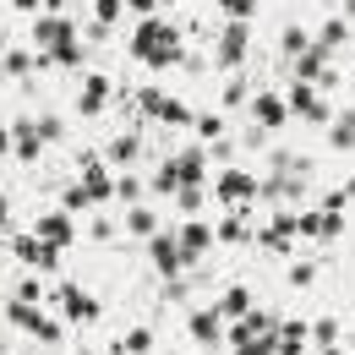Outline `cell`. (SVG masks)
<instances>
[{
	"instance_id": "32",
	"label": "cell",
	"mask_w": 355,
	"mask_h": 355,
	"mask_svg": "<svg viewBox=\"0 0 355 355\" xmlns=\"http://www.w3.org/2000/svg\"><path fill=\"white\" fill-rule=\"evenodd\" d=\"M93 11H98V28H110V22H115V17H121V0H98V6H93Z\"/></svg>"
},
{
	"instance_id": "7",
	"label": "cell",
	"mask_w": 355,
	"mask_h": 355,
	"mask_svg": "<svg viewBox=\"0 0 355 355\" xmlns=\"http://www.w3.org/2000/svg\"><path fill=\"white\" fill-rule=\"evenodd\" d=\"M17 257H22L28 268H39V273L60 268V252H55L49 241H39V235H22V241H17Z\"/></svg>"
},
{
	"instance_id": "12",
	"label": "cell",
	"mask_w": 355,
	"mask_h": 355,
	"mask_svg": "<svg viewBox=\"0 0 355 355\" xmlns=\"http://www.w3.org/2000/svg\"><path fill=\"white\" fill-rule=\"evenodd\" d=\"M290 110H295V115H306V121H328V104H322L317 83H295V93H290Z\"/></svg>"
},
{
	"instance_id": "39",
	"label": "cell",
	"mask_w": 355,
	"mask_h": 355,
	"mask_svg": "<svg viewBox=\"0 0 355 355\" xmlns=\"http://www.w3.org/2000/svg\"><path fill=\"white\" fill-rule=\"evenodd\" d=\"M0 224H6V197H0Z\"/></svg>"
},
{
	"instance_id": "36",
	"label": "cell",
	"mask_w": 355,
	"mask_h": 355,
	"mask_svg": "<svg viewBox=\"0 0 355 355\" xmlns=\"http://www.w3.org/2000/svg\"><path fill=\"white\" fill-rule=\"evenodd\" d=\"M39 6H44V0H17V11H39Z\"/></svg>"
},
{
	"instance_id": "27",
	"label": "cell",
	"mask_w": 355,
	"mask_h": 355,
	"mask_svg": "<svg viewBox=\"0 0 355 355\" xmlns=\"http://www.w3.org/2000/svg\"><path fill=\"white\" fill-rule=\"evenodd\" d=\"M126 230H132V235H153V230H159V219H153L148 208H132V214H126Z\"/></svg>"
},
{
	"instance_id": "18",
	"label": "cell",
	"mask_w": 355,
	"mask_h": 355,
	"mask_svg": "<svg viewBox=\"0 0 355 355\" xmlns=\"http://www.w3.org/2000/svg\"><path fill=\"white\" fill-rule=\"evenodd\" d=\"M290 235H295V214H279V219L268 224V230L257 235V241H263L268 252H290Z\"/></svg>"
},
{
	"instance_id": "8",
	"label": "cell",
	"mask_w": 355,
	"mask_h": 355,
	"mask_svg": "<svg viewBox=\"0 0 355 355\" xmlns=\"http://www.w3.org/2000/svg\"><path fill=\"white\" fill-rule=\"evenodd\" d=\"M60 311H66V322H93L98 301H93L88 290H77V284H60Z\"/></svg>"
},
{
	"instance_id": "22",
	"label": "cell",
	"mask_w": 355,
	"mask_h": 355,
	"mask_svg": "<svg viewBox=\"0 0 355 355\" xmlns=\"http://www.w3.org/2000/svg\"><path fill=\"white\" fill-rule=\"evenodd\" d=\"M345 39H350V22H345V17H339V22H328V28H322V33H317V49H322V55H334V49L345 44Z\"/></svg>"
},
{
	"instance_id": "16",
	"label": "cell",
	"mask_w": 355,
	"mask_h": 355,
	"mask_svg": "<svg viewBox=\"0 0 355 355\" xmlns=\"http://www.w3.org/2000/svg\"><path fill=\"white\" fill-rule=\"evenodd\" d=\"M273 355H306V322H279Z\"/></svg>"
},
{
	"instance_id": "9",
	"label": "cell",
	"mask_w": 355,
	"mask_h": 355,
	"mask_svg": "<svg viewBox=\"0 0 355 355\" xmlns=\"http://www.w3.org/2000/svg\"><path fill=\"white\" fill-rule=\"evenodd\" d=\"M77 186H83V191H88V202H104V197H110V191H115V180H110V170H104V164H98V159H83V180H77Z\"/></svg>"
},
{
	"instance_id": "1",
	"label": "cell",
	"mask_w": 355,
	"mask_h": 355,
	"mask_svg": "<svg viewBox=\"0 0 355 355\" xmlns=\"http://www.w3.org/2000/svg\"><path fill=\"white\" fill-rule=\"evenodd\" d=\"M132 55H137V60H148V66H175V60H180V28L148 17V22L132 33Z\"/></svg>"
},
{
	"instance_id": "5",
	"label": "cell",
	"mask_w": 355,
	"mask_h": 355,
	"mask_svg": "<svg viewBox=\"0 0 355 355\" xmlns=\"http://www.w3.org/2000/svg\"><path fill=\"white\" fill-rule=\"evenodd\" d=\"M33 39H39V49H60V44H71V39H77V28H71V22H66V17H60V11H49V17H39V28H33Z\"/></svg>"
},
{
	"instance_id": "20",
	"label": "cell",
	"mask_w": 355,
	"mask_h": 355,
	"mask_svg": "<svg viewBox=\"0 0 355 355\" xmlns=\"http://www.w3.org/2000/svg\"><path fill=\"white\" fill-rule=\"evenodd\" d=\"M39 142H44V137H39V121H22L17 137H11V148H17L22 159H39Z\"/></svg>"
},
{
	"instance_id": "33",
	"label": "cell",
	"mask_w": 355,
	"mask_h": 355,
	"mask_svg": "<svg viewBox=\"0 0 355 355\" xmlns=\"http://www.w3.org/2000/svg\"><path fill=\"white\" fill-rule=\"evenodd\" d=\"M306 49V33L301 28H284V55H301Z\"/></svg>"
},
{
	"instance_id": "34",
	"label": "cell",
	"mask_w": 355,
	"mask_h": 355,
	"mask_svg": "<svg viewBox=\"0 0 355 355\" xmlns=\"http://www.w3.org/2000/svg\"><path fill=\"white\" fill-rule=\"evenodd\" d=\"M77 208H93V202H88V191H83V186H71V191H66V214H77Z\"/></svg>"
},
{
	"instance_id": "31",
	"label": "cell",
	"mask_w": 355,
	"mask_h": 355,
	"mask_svg": "<svg viewBox=\"0 0 355 355\" xmlns=\"http://www.w3.org/2000/svg\"><path fill=\"white\" fill-rule=\"evenodd\" d=\"M137 191H142V180H137V175H121V180H115V197H126V202H137Z\"/></svg>"
},
{
	"instance_id": "6",
	"label": "cell",
	"mask_w": 355,
	"mask_h": 355,
	"mask_svg": "<svg viewBox=\"0 0 355 355\" xmlns=\"http://www.w3.org/2000/svg\"><path fill=\"white\" fill-rule=\"evenodd\" d=\"M214 191H219L224 202H246V197H257V191H263V180H252L246 170H224V175L214 180Z\"/></svg>"
},
{
	"instance_id": "15",
	"label": "cell",
	"mask_w": 355,
	"mask_h": 355,
	"mask_svg": "<svg viewBox=\"0 0 355 355\" xmlns=\"http://www.w3.org/2000/svg\"><path fill=\"white\" fill-rule=\"evenodd\" d=\"M71 235H77L71 214H49V219H39V241H49L55 252H66V246H71Z\"/></svg>"
},
{
	"instance_id": "40",
	"label": "cell",
	"mask_w": 355,
	"mask_h": 355,
	"mask_svg": "<svg viewBox=\"0 0 355 355\" xmlns=\"http://www.w3.org/2000/svg\"><path fill=\"white\" fill-rule=\"evenodd\" d=\"M328 355H345V350H328Z\"/></svg>"
},
{
	"instance_id": "14",
	"label": "cell",
	"mask_w": 355,
	"mask_h": 355,
	"mask_svg": "<svg viewBox=\"0 0 355 355\" xmlns=\"http://www.w3.org/2000/svg\"><path fill=\"white\" fill-rule=\"evenodd\" d=\"M252 115H257V126L279 132V126H284V115H290V104H284L279 93H257V98H252Z\"/></svg>"
},
{
	"instance_id": "21",
	"label": "cell",
	"mask_w": 355,
	"mask_h": 355,
	"mask_svg": "<svg viewBox=\"0 0 355 355\" xmlns=\"http://www.w3.org/2000/svg\"><path fill=\"white\" fill-rule=\"evenodd\" d=\"M246 311H252V295H246L241 284H235V290H224V295H219V317H246Z\"/></svg>"
},
{
	"instance_id": "3",
	"label": "cell",
	"mask_w": 355,
	"mask_h": 355,
	"mask_svg": "<svg viewBox=\"0 0 355 355\" xmlns=\"http://www.w3.org/2000/svg\"><path fill=\"white\" fill-rule=\"evenodd\" d=\"M137 110H142V115H159V121H170V126H191V121H197L180 98H164L159 88H142V93H137Z\"/></svg>"
},
{
	"instance_id": "30",
	"label": "cell",
	"mask_w": 355,
	"mask_h": 355,
	"mask_svg": "<svg viewBox=\"0 0 355 355\" xmlns=\"http://www.w3.org/2000/svg\"><path fill=\"white\" fill-rule=\"evenodd\" d=\"M191 126H197V137H208V142H214V137L224 132V121H219V115H197Z\"/></svg>"
},
{
	"instance_id": "25",
	"label": "cell",
	"mask_w": 355,
	"mask_h": 355,
	"mask_svg": "<svg viewBox=\"0 0 355 355\" xmlns=\"http://www.w3.org/2000/svg\"><path fill=\"white\" fill-rule=\"evenodd\" d=\"M137 153H142V142H137L132 132H126V137H115V142H110V159H115V164H132Z\"/></svg>"
},
{
	"instance_id": "28",
	"label": "cell",
	"mask_w": 355,
	"mask_h": 355,
	"mask_svg": "<svg viewBox=\"0 0 355 355\" xmlns=\"http://www.w3.org/2000/svg\"><path fill=\"white\" fill-rule=\"evenodd\" d=\"M252 6H257V0H219V11L230 17V22H246V17H252Z\"/></svg>"
},
{
	"instance_id": "37",
	"label": "cell",
	"mask_w": 355,
	"mask_h": 355,
	"mask_svg": "<svg viewBox=\"0 0 355 355\" xmlns=\"http://www.w3.org/2000/svg\"><path fill=\"white\" fill-rule=\"evenodd\" d=\"M6 148H11V137H6V132H0V153H6Z\"/></svg>"
},
{
	"instance_id": "24",
	"label": "cell",
	"mask_w": 355,
	"mask_h": 355,
	"mask_svg": "<svg viewBox=\"0 0 355 355\" xmlns=\"http://www.w3.org/2000/svg\"><path fill=\"white\" fill-rule=\"evenodd\" d=\"M334 148H355V110H345L339 121H334V137H328Z\"/></svg>"
},
{
	"instance_id": "11",
	"label": "cell",
	"mask_w": 355,
	"mask_h": 355,
	"mask_svg": "<svg viewBox=\"0 0 355 355\" xmlns=\"http://www.w3.org/2000/svg\"><path fill=\"white\" fill-rule=\"evenodd\" d=\"M246 60V22H230L219 33V66L230 71V66H241Z\"/></svg>"
},
{
	"instance_id": "19",
	"label": "cell",
	"mask_w": 355,
	"mask_h": 355,
	"mask_svg": "<svg viewBox=\"0 0 355 355\" xmlns=\"http://www.w3.org/2000/svg\"><path fill=\"white\" fill-rule=\"evenodd\" d=\"M191 334L202 339V345H219L224 339V317H219V306H202L197 317H191Z\"/></svg>"
},
{
	"instance_id": "10",
	"label": "cell",
	"mask_w": 355,
	"mask_h": 355,
	"mask_svg": "<svg viewBox=\"0 0 355 355\" xmlns=\"http://www.w3.org/2000/svg\"><path fill=\"white\" fill-rule=\"evenodd\" d=\"M180 257H186V263H197V257H202V252H208V246H214V230H208V224H180Z\"/></svg>"
},
{
	"instance_id": "29",
	"label": "cell",
	"mask_w": 355,
	"mask_h": 355,
	"mask_svg": "<svg viewBox=\"0 0 355 355\" xmlns=\"http://www.w3.org/2000/svg\"><path fill=\"white\" fill-rule=\"evenodd\" d=\"M175 202L191 214V208H202V186H175Z\"/></svg>"
},
{
	"instance_id": "23",
	"label": "cell",
	"mask_w": 355,
	"mask_h": 355,
	"mask_svg": "<svg viewBox=\"0 0 355 355\" xmlns=\"http://www.w3.org/2000/svg\"><path fill=\"white\" fill-rule=\"evenodd\" d=\"M148 345H153V328H132V334L115 345V355H142Z\"/></svg>"
},
{
	"instance_id": "35",
	"label": "cell",
	"mask_w": 355,
	"mask_h": 355,
	"mask_svg": "<svg viewBox=\"0 0 355 355\" xmlns=\"http://www.w3.org/2000/svg\"><path fill=\"white\" fill-rule=\"evenodd\" d=\"M121 6H132V11H142V17H153V6H159V0H121Z\"/></svg>"
},
{
	"instance_id": "13",
	"label": "cell",
	"mask_w": 355,
	"mask_h": 355,
	"mask_svg": "<svg viewBox=\"0 0 355 355\" xmlns=\"http://www.w3.org/2000/svg\"><path fill=\"white\" fill-rule=\"evenodd\" d=\"M148 252H153V268H159V273H180V268H186L175 235H159V230H153V246H148Z\"/></svg>"
},
{
	"instance_id": "4",
	"label": "cell",
	"mask_w": 355,
	"mask_h": 355,
	"mask_svg": "<svg viewBox=\"0 0 355 355\" xmlns=\"http://www.w3.org/2000/svg\"><path fill=\"white\" fill-rule=\"evenodd\" d=\"M6 317H11L17 328H33L44 345H55V339H60V322H49L44 311H33V301H22V295H17V306H6Z\"/></svg>"
},
{
	"instance_id": "2",
	"label": "cell",
	"mask_w": 355,
	"mask_h": 355,
	"mask_svg": "<svg viewBox=\"0 0 355 355\" xmlns=\"http://www.w3.org/2000/svg\"><path fill=\"white\" fill-rule=\"evenodd\" d=\"M202 170H208V159H202V148H186L175 159H164V170L153 180V191H175V186H202Z\"/></svg>"
},
{
	"instance_id": "26",
	"label": "cell",
	"mask_w": 355,
	"mask_h": 355,
	"mask_svg": "<svg viewBox=\"0 0 355 355\" xmlns=\"http://www.w3.org/2000/svg\"><path fill=\"white\" fill-rule=\"evenodd\" d=\"M252 235V224H246V214H230V219L219 224V241H246Z\"/></svg>"
},
{
	"instance_id": "38",
	"label": "cell",
	"mask_w": 355,
	"mask_h": 355,
	"mask_svg": "<svg viewBox=\"0 0 355 355\" xmlns=\"http://www.w3.org/2000/svg\"><path fill=\"white\" fill-rule=\"evenodd\" d=\"M345 202H350V208H355V186H350V191H345Z\"/></svg>"
},
{
	"instance_id": "17",
	"label": "cell",
	"mask_w": 355,
	"mask_h": 355,
	"mask_svg": "<svg viewBox=\"0 0 355 355\" xmlns=\"http://www.w3.org/2000/svg\"><path fill=\"white\" fill-rule=\"evenodd\" d=\"M104 104H110V77H88L83 93H77V110H83V115H98Z\"/></svg>"
}]
</instances>
